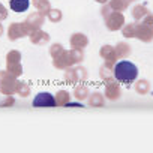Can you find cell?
Masks as SVG:
<instances>
[{
	"label": "cell",
	"instance_id": "3",
	"mask_svg": "<svg viewBox=\"0 0 153 153\" xmlns=\"http://www.w3.org/2000/svg\"><path fill=\"white\" fill-rule=\"evenodd\" d=\"M9 6L14 12H26L29 9V0H11Z\"/></svg>",
	"mask_w": 153,
	"mask_h": 153
},
{
	"label": "cell",
	"instance_id": "1",
	"mask_svg": "<svg viewBox=\"0 0 153 153\" xmlns=\"http://www.w3.org/2000/svg\"><path fill=\"white\" fill-rule=\"evenodd\" d=\"M114 76L116 80L122 84H131L137 80L138 76V68L128 60H122L114 68Z\"/></svg>",
	"mask_w": 153,
	"mask_h": 153
},
{
	"label": "cell",
	"instance_id": "2",
	"mask_svg": "<svg viewBox=\"0 0 153 153\" xmlns=\"http://www.w3.org/2000/svg\"><path fill=\"white\" fill-rule=\"evenodd\" d=\"M33 107H54L56 105V99L53 98V95L51 93H48V92H41L39 95H36L35 96V99H33Z\"/></svg>",
	"mask_w": 153,
	"mask_h": 153
}]
</instances>
